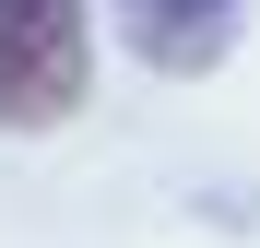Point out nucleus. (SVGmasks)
<instances>
[{"label": "nucleus", "mask_w": 260, "mask_h": 248, "mask_svg": "<svg viewBox=\"0 0 260 248\" xmlns=\"http://www.w3.org/2000/svg\"><path fill=\"white\" fill-rule=\"evenodd\" d=\"M95 95V0H0V130H59Z\"/></svg>", "instance_id": "1"}, {"label": "nucleus", "mask_w": 260, "mask_h": 248, "mask_svg": "<svg viewBox=\"0 0 260 248\" xmlns=\"http://www.w3.org/2000/svg\"><path fill=\"white\" fill-rule=\"evenodd\" d=\"M107 12H118V48L130 59H154V71H178V83L237 48V0H107Z\"/></svg>", "instance_id": "2"}]
</instances>
